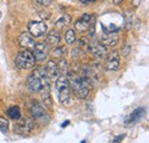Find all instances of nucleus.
Instances as JSON below:
<instances>
[{
  "label": "nucleus",
  "mask_w": 149,
  "mask_h": 143,
  "mask_svg": "<svg viewBox=\"0 0 149 143\" xmlns=\"http://www.w3.org/2000/svg\"><path fill=\"white\" fill-rule=\"evenodd\" d=\"M65 77L68 79L70 90L74 92V94L78 99H86L88 96L91 90V80L87 77H80L74 72H69Z\"/></svg>",
  "instance_id": "1"
},
{
  "label": "nucleus",
  "mask_w": 149,
  "mask_h": 143,
  "mask_svg": "<svg viewBox=\"0 0 149 143\" xmlns=\"http://www.w3.org/2000/svg\"><path fill=\"white\" fill-rule=\"evenodd\" d=\"M55 86L57 94H58L60 103H62L63 106H69L71 103V94H70V87H69L67 77L60 74L56 78Z\"/></svg>",
  "instance_id": "2"
},
{
  "label": "nucleus",
  "mask_w": 149,
  "mask_h": 143,
  "mask_svg": "<svg viewBox=\"0 0 149 143\" xmlns=\"http://www.w3.org/2000/svg\"><path fill=\"white\" fill-rule=\"evenodd\" d=\"M15 64H16V68L19 70L32 69L36 64V60H35L32 52L29 49H22L21 52H19L16 60H15Z\"/></svg>",
  "instance_id": "3"
},
{
  "label": "nucleus",
  "mask_w": 149,
  "mask_h": 143,
  "mask_svg": "<svg viewBox=\"0 0 149 143\" xmlns=\"http://www.w3.org/2000/svg\"><path fill=\"white\" fill-rule=\"evenodd\" d=\"M29 110H30V115L32 116V118L37 119L41 123H48L49 119H51L46 109L38 101H32L30 107H29Z\"/></svg>",
  "instance_id": "4"
},
{
  "label": "nucleus",
  "mask_w": 149,
  "mask_h": 143,
  "mask_svg": "<svg viewBox=\"0 0 149 143\" xmlns=\"http://www.w3.org/2000/svg\"><path fill=\"white\" fill-rule=\"evenodd\" d=\"M87 48H88V52L93 55L95 58H99V60H104L107 58V47L103 46L100 41H91L88 45H87Z\"/></svg>",
  "instance_id": "5"
},
{
  "label": "nucleus",
  "mask_w": 149,
  "mask_h": 143,
  "mask_svg": "<svg viewBox=\"0 0 149 143\" xmlns=\"http://www.w3.org/2000/svg\"><path fill=\"white\" fill-rule=\"evenodd\" d=\"M35 127V124L31 119L29 118H19L17 120V123L15 124V127H14V131L19 134V135H26V134H30L32 132Z\"/></svg>",
  "instance_id": "6"
},
{
  "label": "nucleus",
  "mask_w": 149,
  "mask_h": 143,
  "mask_svg": "<svg viewBox=\"0 0 149 143\" xmlns=\"http://www.w3.org/2000/svg\"><path fill=\"white\" fill-rule=\"evenodd\" d=\"M29 33L32 38H39L44 36L47 31V25L42 21H32L28 25Z\"/></svg>",
  "instance_id": "7"
},
{
  "label": "nucleus",
  "mask_w": 149,
  "mask_h": 143,
  "mask_svg": "<svg viewBox=\"0 0 149 143\" xmlns=\"http://www.w3.org/2000/svg\"><path fill=\"white\" fill-rule=\"evenodd\" d=\"M36 62H42L48 56V46L45 42H36L33 49L31 51Z\"/></svg>",
  "instance_id": "8"
},
{
  "label": "nucleus",
  "mask_w": 149,
  "mask_h": 143,
  "mask_svg": "<svg viewBox=\"0 0 149 143\" xmlns=\"http://www.w3.org/2000/svg\"><path fill=\"white\" fill-rule=\"evenodd\" d=\"M91 21H92V16L90 14H84L79 19L76 21L74 23V29L80 32V33H85L90 30V25H91Z\"/></svg>",
  "instance_id": "9"
},
{
  "label": "nucleus",
  "mask_w": 149,
  "mask_h": 143,
  "mask_svg": "<svg viewBox=\"0 0 149 143\" xmlns=\"http://www.w3.org/2000/svg\"><path fill=\"white\" fill-rule=\"evenodd\" d=\"M119 41L117 32H104L100 37V42L106 47H115Z\"/></svg>",
  "instance_id": "10"
},
{
  "label": "nucleus",
  "mask_w": 149,
  "mask_h": 143,
  "mask_svg": "<svg viewBox=\"0 0 149 143\" xmlns=\"http://www.w3.org/2000/svg\"><path fill=\"white\" fill-rule=\"evenodd\" d=\"M119 64H120V60H119L118 51H112L111 53L108 55V58L106 62V68L110 71H116V70H118Z\"/></svg>",
  "instance_id": "11"
},
{
  "label": "nucleus",
  "mask_w": 149,
  "mask_h": 143,
  "mask_svg": "<svg viewBox=\"0 0 149 143\" xmlns=\"http://www.w3.org/2000/svg\"><path fill=\"white\" fill-rule=\"evenodd\" d=\"M145 113H146V110H145L143 108H136L131 115L127 116V118L124 120V125L129 126V125H132V124H135V123H138V121H140V120L143 118Z\"/></svg>",
  "instance_id": "12"
},
{
  "label": "nucleus",
  "mask_w": 149,
  "mask_h": 143,
  "mask_svg": "<svg viewBox=\"0 0 149 143\" xmlns=\"http://www.w3.org/2000/svg\"><path fill=\"white\" fill-rule=\"evenodd\" d=\"M19 44L21 47H23V49H29V51H32L35 45H36V41L33 40V38L30 36L29 33H22L19 37Z\"/></svg>",
  "instance_id": "13"
},
{
  "label": "nucleus",
  "mask_w": 149,
  "mask_h": 143,
  "mask_svg": "<svg viewBox=\"0 0 149 143\" xmlns=\"http://www.w3.org/2000/svg\"><path fill=\"white\" fill-rule=\"evenodd\" d=\"M26 86H28L29 90L32 92V93H38V92L41 90L40 79L37 78L36 76H33V74H31V76L28 77V79H26Z\"/></svg>",
  "instance_id": "14"
},
{
  "label": "nucleus",
  "mask_w": 149,
  "mask_h": 143,
  "mask_svg": "<svg viewBox=\"0 0 149 143\" xmlns=\"http://www.w3.org/2000/svg\"><path fill=\"white\" fill-rule=\"evenodd\" d=\"M44 69H45V72H46L47 77L49 79H56L60 76V72H58V69H57L56 62H54V61H49Z\"/></svg>",
  "instance_id": "15"
},
{
  "label": "nucleus",
  "mask_w": 149,
  "mask_h": 143,
  "mask_svg": "<svg viewBox=\"0 0 149 143\" xmlns=\"http://www.w3.org/2000/svg\"><path fill=\"white\" fill-rule=\"evenodd\" d=\"M60 39H61V36L60 33L56 31V30H52L47 37H46V41L45 44L48 46V47H56L60 42Z\"/></svg>",
  "instance_id": "16"
},
{
  "label": "nucleus",
  "mask_w": 149,
  "mask_h": 143,
  "mask_svg": "<svg viewBox=\"0 0 149 143\" xmlns=\"http://www.w3.org/2000/svg\"><path fill=\"white\" fill-rule=\"evenodd\" d=\"M7 116H8L10 119L19 120V118L22 117V115H21V109H19L17 106H12V107H9L8 110H7Z\"/></svg>",
  "instance_id": "17"
},
{
  "label": "nucleus",
  "mask_w": 149,
  "mask_h": 143,
  "mask_svg": "<svg viewBox=\"0 0 149 143\" xmlns=\"http://www.w3.org/2000/svg\"><path fill=\"white\" fill-rule=\"evenodd\" d=\"M70 22H71V16L70 15H63L56 21L55 25L58 29H63V28L68 26L70 24Z\"/></svg>",
  "instance_id": "18"
},
{
  "label": "nucleus",
  "mask_w": 149,
  "mask_h": 143,
  "mask_svg": "<svg viewBox=\"0 0 149 143\" xmlns=\"http://www.w3.org/2000/svg\"><path fill=\"white\" fill-rule=\"evenodd\" d=\"M56 65H57L58 72H60L62 76H65V73L68 71V62H67L64 58H60V60H58V63H56Z\"/></svg>",
  "instance_id": "19"
},
{
  "label": "nucleus",
  "mask_w": 149,
  "mask_h": 143,
  "mask_svg": "<svg viewBox=\"0 0 149 143\" xmlns=\"http://www.w3.org/2000/svg\"><path fill=\"white\" fill-rule=\"evenodd\" d=\"M64 39H65V42H67L68 45H74V42H76V33H74V30L69 29V30L65 32Z\"/></svg>",
  "instance_id": "20"
},
{
  "label": "nucleus",
  "mask_w": 149,
  "mask_h": 143,
  "mask_svg": "<svg viewBox=\"0 0 149 143\" xmlns=\"http://www.w3.org/2000/svg\"><path fill=\"white\" fill-rule=\"evenodd\" d=\"M41 93H42V106L46 108H51L53 102L49 92H41Z\"/></svg>",
  "instance_id": "21"
},
{
  "label": "nucleus",
  "mask_w": 149,
  "mask_h": 143,
  "mask_svg": "<svg viewBox=\"0 0 149 143\" xmlns=\"http://www.w3.org/2000/svg\"><path fill=\"white\" fill-rule=\"evenodd\" d=\"M65 52H67L65 47H63V46H58V47H56L55 49H54L53 55L60 60V58H63V56L65 55Z\"/></svg>",
  "instance_id": "22"
},
{
  "label": "nucleus",
  "mask_w": 149,
  "mask_h": 143,
  "mask_svg": "<svg viewBox=\"0 0 149 143\" xmlns=\"http://www.w3.org/2000/svg\"><path fill=\"white\" fill-rule=\"evenodd\" d=\"M0 129L3 133H7L8 129H9V121H8V119H6L5 117H1V116H0Z\"/></svg>",
  "instance_id": "23"
},
{
  "label": "nucleus",
  "mask_w": 149,
  "mask_h": 143,
  "mask_svg": "<svg viewBox=\"0 0 149 143\" xmlns=\"http://www.w3.org/2000/svg\"><path fill=\"white\" fill-rule=\"evenodd\" d=\"M125 134H120V135H117L115 139H113V141H112V143H120L124 139H125Z\"/></svg>",
  "instance_id": "24"
},
{
  "label": "nucleus",
  "mask_w": 149,
  "mask_h": 143,
  "mask_svg": "<svg viewBox=\"0 0 149 143\" xmlns=\"http://www.w3.org/2000/svg\"><path fill=\"white\" fill-rule=\"evenodd\" d=\"M130 51H131L130 46H126V47H124V48L122 49V55H123V56H127V55L130 54Z\"/></svg>",
  "instance_id": "25"
},
{
  "label": "nucleus",
  "mask_w": 149,
  "mask_h": 143,
  "mask_svg": "<svg viewBox=\"0 0 149 143\" xmlns=\"http://www.w3.org/2000/svg\"><path fill=\"white\" fill-rule=\"evenodd\" d=\"M37 1L40 5H42V6H49L53 0H37Z\"/></svg>",
  "instance_id": "26"
},
{
  "label": "nucleus",
  "mask_w": 149,
  "mask_h": 143,
  "mask_svg": "<svg viewBox=\"0 0 149 143\" xmlns=\"http://www.w3.org/2000/svg\"><path fill=\"white\" fill-rule=\"evenodd\" d=\"M140 3H141V0H132V5H133V7H139L140 6Z\"/></svg>",
  "instance_id": "27"
},
{
  "label": "nucleus",
  "mask_w": 149,
  "mask_h": 143,
  "mask_svg": "<svg viewBox=\"0 0 149 143\" xmlns=\"http://www.w3.org/2000/svg\"><path fill=\"white\" fill-rule=\"evenodd\" d=\"M96 0H80V2L81 3H84V5H88V3H93L95 2Z\"/></svg>",
  "instance_id": "28"
},
{
  "label": "nucleus",
  "mask_w": 149,
  "mask_h": 143,
  "mask_svg": "<svg viewBox=\"0 0 149 143\" xmlns=\"http://www.w3.org/2000/svg\"><path fill=\"white\" fill-rule=\"evenodd\" d=\"M69 123H70L69 120H65V121H64V123H63V124L61 125V127H63V128H64V127H67V126H68V124H69Z\"/></svg>",
  "instance_id": "29"
},
{
  "label": "nucleus",
  "mask_w": 149,
  "mask_h": 143,
  "mask_svg": "<svg viewBox=\"0 0 149 143\" xmlns=\"http://www.w3.org/2000/svg\"><path fill=\"white\" fill-rule=\"evenodd\" d=\"M112 1H113L116 5H120V3L123 2V0H112Z\"/></svg>",
  "instance_id": "30"
},
{
  "label": "nucleus",
  "mask_w": 149,
  "mask_h": 143,
  "mask_svg": "<svg viewBox=\"0 0 149 143\" xmlns=\"http://www.w3.org/2000/svg\"><path fill=\"white\" fill-rule=\"evenodd\" d=\"M81 143H86V141H81Z\"/></svg>",
  "instance_id": "31"
}]
</instances>
